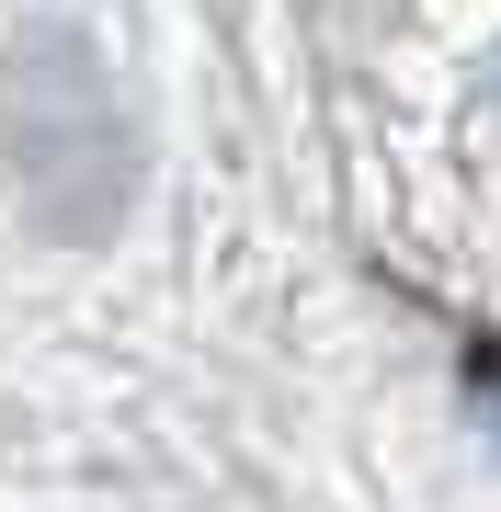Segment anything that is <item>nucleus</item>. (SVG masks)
Wrapping results in <instances>:
<instances>
[{"label":"nucleus","mask_w":501,"mask_h":512,"mask_svg":"<svg viewBox=\"0 0 501 512\" xmlns=\"http://www.w3.org/2000/svg\"><path fill=\"white\" fill-rule=\"evenodd\" d=\"M490 421H501V399H490Z\"/></svg>","instance_id":"obj_1"}]
</instances>
